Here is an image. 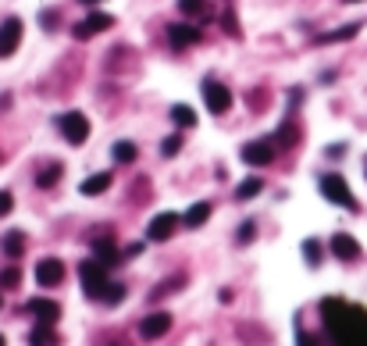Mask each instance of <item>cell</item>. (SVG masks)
I'll list each match as a JSON object with an SVG mask.
<instances>
[{
    "instance_id": "obj_28",
    "label": "cell",
    "mask_w": 367,
    "mask_h": 346,
    "mask_svg": "<svg viewBox=\"0 0 367 346\" xmlns=\"http://www.w3.org/2000/svg\"><path fill=\"white\" fill-rule=\"evenodd\" d=\"M57 175H61V168H57V165H50V168H47L43 175H40V186L47 190V186H54V182H57Z\"/></svg>"
},
{
    "instance_id": "obj_30",
    "label": "cell",
    "mask_w": 367,
    "mask_h": 346,
    "mask_svg": "<svg viewBox=\"0 0 367 346\" xmlns=\"http://www.w3.org/2000/svg\"><path fill=\"white\" fill-rule=\"evenodd\" d=\"M253 229H257L253 222H242V229H239V243H250V239H253Z\"/></svg>"
},
{
    "instance_id": "obj_16",
    "label": "cell",
    "mask_w": 367,
    "mask_h": 346,
    "mask_svg": "<svg viewBox=\"0 0 367 346\" xmlns=\"http://www.w3.org/2000/svg\"><path fill=\"white\" fill-rule=\"evenodd\" d=\"M178 11L189 18H210V4L207 0H178Z\"/></svg>"
},
{
    "instance_id": "obj_7",
    "label": "cell",
    "mask_w": 367,
    "mask_h": 346,
    "mask_svg": "<svg viewBox=\"0 0 367 346\" xmlns=\"http://www.w3.org/2000/svg\"><path fill=\"white\" fill-rule=\"evenodd\" d=\"M114 25V18L107 15V11H93V15H86L79 25H75V36L79 40H89V36H100V33H107V29Z\"/></svg>"
},
{
    "instance_id": "obj_1",
    "label": "cell",
    "mask_w": 367,
    "mask_h": 346,
    "mask_svg": "<svg viewBox=\"0 0 367 346\" xmlns=\"http://www.w3.org/2000/svg\"><path fill=\"white\" fill-rule=\"evenodd\" d=\"M79 278H82V293L89 300H104V289L111 286V282H107V271H104V264L97 257L79 264Z\"/></svg>"
},
{
    "instance_id": "obj_5",
    "label": "cell",
    "mask_w": 367,
    "mask_h": 346,
    "mask_svg": "<svg viewBox=\"0 0 367 346\" xmlns=\"http://www.w3.org/2000/svg\"><path fill=\"white\" fill-rule=\"evenodd\" d=\"M182 225V218L175 214V211H161L157 218H154V222H150L146 225V239L150 243H164V239H171L175 236V229Z\"/></svg>"
},
{
    "instance_id": "obj_9",
    "label": "cell",
    "mask_w": 367,
    "mask_h": 346,
    "mask_svg": "<svg viewBox=\"0 0 367 346\" xmlns=\"http://www.w3.org/2000/svg\"><path fill=\"white\" fill-rule=\"evenodd\" d=\"M36 282L40 286H61V282H65V264H61L57 257H43L40 264H36Z\"/></svg>"
},
{
    "instance_id": "obj_3",
    "label": "cell",
    "mask_w": 367,
    "mask_h": 346,
    "mask_svg": "<svg viewBox=\"0 0 367 346\" xmlns=\"http://www.w3.org/2000/svg\"><path fill=\"white\" fill-rule=\"evenodd\" d=\"M57 125H61V136H65L72 146L86 143V136H89V118H86L82 111H68V114H61V118H57Z\"/></svg>"
},
{
    "instance_id": "obj_22",
    "label": "cell",
    "mask_w": 367,
    "mask_h": 346,
    "mask_svg": "<svg viewBox=\"0 0 367 346\" xmlns=\"http://www.w3.org/2000/svg\"><path fill=\"white\" fill-rule=\"evenodd\" d=\"M360 33V25H343V29H335V33L328 36H318V43H339V40H353Z\"/></svg>"
},
{
    "instance_id": "obj_13",
    "label": "cell",
    "mask_w": 367,
    "mask_h": 346,
    "mask_svg": "<svg viewBox=\"0 0 367 346\" xmlns=\"http://www.w3.org/2000/svg\"><path fill=\"white\" fill-rule=\"evenodd\" d=\"M168 33H171V43H175V47H193V43H200V29H196V25H171Z\"/></svg>"
},
{
    "instance_id": "obj_34",
    "label": "cell",
    "mask_w": 367,
    "mask_h": 346,
    "mask_svg": "<svg viewBox=\"0 0 367 346\" xmlns=\"http://www.w3.org/2000/svg\"><path fill=\"white\" fill-rule=\"evenodd\" d=\"M0 303H4V296H0Z\"/></svg>"
},
{
    "instance_id": "obj_2",
    "label": "cell",
    "mask_w": 367,
    "mask_h": 346,
    "mask_svg": "<svg viewBox=\"0 0 367 346\" xmlns=\"http://www.w3.org/2000/svg\"><path fill=\"white\" fill-rule=\"evenodd\" d=\"M321 193L331 200V204H339V207H346V211H357V200H353V193H350V186H346V179L343 175H321Z\"/></svg>"
},
{
    "instance_id": "obj_24",
    "label": "cell",
    "mask_w": 367,
    "mask_h": 346,
    "mask_svg": "<svg viewBox=\"0 0 367 346\" xmlns=\"http://www.w3.org/2000/svg\"><path fill=\"white\" fill-rule=\"evenodd\" d=\"M111 153H114L118 165H132V161H136V146H132V143H114Z\"/></svg>"
},
{
    "instance_id": "obj_31",
    "label": "cell",
    "mask_w": 367,
    "mask_h": 346,
    "mask_svg": "<svg viewBox=\"0 0 367 346\" xmlns=\"http://www.w3.org/2000/svg\"><path fill=\"white\" fill-rule=\"evenodd\" d=\"M79 4H100V0H79Z\"/></svg>"
},
{
    "instance_id": "obj_17",
    "label": "cell",
    "mask_w": 367,
    "mask_h": 346,
    "mask_svg": "<svg viewBox=\"0 0 367 346\" xmlns=\"http://www.w3.org/2000/svg\"><path fill=\"white\" fill-rule=\"evenodd\" d=\"M207 218H210V204H193V207H189V214L182 218V225H189V229H200V225L207 222Z\"/></svg>"
},
{
    "instance_id": "obj_11",
    "label": "cell",
    "mask_w": 367,
    "mask_h": 346,
    "mask_svg": "<svg viewBox=\"0 0 367 346\" xmlns=\"http://www.w3.org/2000/svg\"><path fill=\"white\" fill-rule=\"evenodd\" d=\"M331 254L339 261H357L360 257V243L353 236H346V232H335L331 236Z\"/></svg>"
},
{
    "instance_id": "obj_12",
    "label": "cell",
    "mask_w": 367,
    "mask_h": 346,
    "mask_svg": "<svg viewBox=\"0 0 367 346\" xmlns=\"http://www.w3.org/2000/svg\"><path fill=\"white\" fill-rule=\"evenodd\" d=\"M22 40V18H8L0 25V54H15Z\"/></svg>"
},
{
    "instance_id": "obj_27",
    "label": "cell",
    "mask_w": 367,
    "mask_h": 346,
    "mask_svg": "<svg viewBox=\"0 0 367 346\" xmlns=\"http://www.w3.org/2000/svg\"><path fill=\"white\" fill-rule=\"evenodd\" d=\"M178 150H182V140H178V136H168V140L161 143V153H164V157H171V153H178Z\"/></svg>"
},
{
    "instance_id": "obj_10",
    "label": "cell",
    "mask_w": 367,
    "mask_h": 346,
    "mask_svg": "<svg viewBox=\"0 0 367 346\" xmlns=\"http://www.w3.org/2000/svg\"><path fill=\"white\" fill-rule=\"evenodd\" d=\"M29 314L36 318V325H54L61 318V303L43 300V296H33V300H29Z\"/></svg>"
},
{
    "instance_id": "obj_25",
    "label": "cell",
    "mask_w": 367,
    "mask_h": 346,
    "mask_svg": "<svg viewBox=\"0 0 367 346\" xmlns=\"http://www.w3.org/2000/svg\"><path fill=\"white\" fill-rule=\"evenodd\" d=\"M18 282H22L18 268H4V271H0V289H18Z\"/></svg>"
},
{
    "instance_id": "obj_20",
    "label": "cell",
    "mask_w": 367,
    "mask_h": 346,
    "mask_svg": "<svg viewBox=\"0 0 367 346\" xmlns=\"http://www.w3.org/2000/svg\"><path fill=\"white\" fill-rule=\"evenodd\" d=\"M171 121L182 125V129H189V125H196V114H193V107H186V104H175V107H171Z\"/></svg>"
},
{
    "instance_id": "obj_33",
    "label": "cell",
    "mask_w": 367,
    "mask_h": 346,
    "mask_svg": "<svg viewBox=\"0 0 367 346\" xmlns=\"http://www.w3.org/2000/svg\"><path fill=\"white\" fill-rule=\"evenodd\" d=\"M346 4H360V0H346Z\"/></svg>"
},
{
    "instance_id": "obj_19",
    "label": "cell",
    "mask_w": 367,
    "mask_h": 346,
    "mask_svg": "<svg viewBox=\"0 0 367 346\" xmlns=\"http://www.w3.org/2000/svg\"><path fill=\"white\" fill-rule=\"evenodd\" d=\"M22 250H25V236L15 229V232H8L4 236V254L8 257H22Z\"/></svg>"
},
{
    "instance_id": "obj_23",
    "label": "cell",
    "mask_w": 367,
    "mask_h": 346,
    "mask_svg": "<svg viewBox=\"0 0 367 346\" xmlns=\"http://www.w3.org/2000/svg\"><path fill=\"white\" fill-rule=\"evenodd\" d=\"M303 257H307V264H311V268H314V264H321L325 246H321L318 239H303Z\"/></svg>"
},
{
    "instance_id": "obj_4",
    "label": "cell",
    "mask_w": 367,
    "mask_h": 346,
    "mask_svg": "<svg viewBox=\"0 0 367 346\" xmlns=\"http://www.w3.org/2000/svg\"><path fill=\"white\" fill-rule=\"evenodd\" d=\"M203 104H207L210 114H225L232 107V89L221 86V82H214V79H207L203 82Z\"/></svg>"
},
{
    "instance_id": "obj_14",
    "label": "cell",
    "mask_w": 367,
    "mask_h": 346,
    "mask_svg": "<svg viewBox=\"0 0 367 346\" xmlns=\"http://www.w3.org/2000/svg\"><path fill=\"white\" fill-rule=\"evenodd\" d=\"M107 186H111V175L107 172H97V175H89L79 190H82V197H100V193H107Z\"/></svg>"
},
{
    "instance_id": "obj_18",
    "label": "cell",
    "mask_w": 367,
    "mask_h": 346,
    "mask_svg": "<svg viewBox=\"0 0 367 346\" xmlns=\"http://www.w3.org/2000/svg\"><path fill=\"white\" fill-rule=\"evenodd\" d=\"M97 261L107 268V264H118V250L111 239H97Z\"/></svg>"
},
{
    "instance_id": "obj_15",
    "label": "cell",
    "mask_w": 367,
    "mask_h": 346,
    "mask_svg": "<svg viewBox=\"0 0 367 346\" xmlns=\"http://www.w3.org/2000/svg\"><path fill=\"white\" fill-rule=\"evenodd\" d=\"M61 339H57V332H54V325H36L33 332H29V346H57Z\"/></svg>"
},
{
    "instance_id": "obj_32",
    "label": "cell",
    "mask_w": 367,
    "mask_h": 346,
    "mask_svg": "<svg viewBox=\"0 0 367 346\" xmlns=\"http://www.w3.org/2000/svg\"><path fill=\"white\" fill-rule=\"evenodd\" d=\"M0 346H8V339H4V336H0Z\"/></svg>"
},
{
    "instance_id": "obj_21",
    "label": "cell",
    "mask_w": 367,
    "mask_h": 346,
    "mask_svg": "<svg viewBox=\"0 0 367 346\" xmlns=\"http://www.w3.org/2000/svg\"><path fill=\"white\" fill-rule=\"evenodd\" d=\"M260 190H264V182H260V175H250V179H247V182H242V186H239V190H235V197H239V200H250V197H257Z\"/></svg>"
},
{
    "instance_id": "obj_8",
    "label": "cell",
    "mask_w": 367,
    "mask_h": 346,
    "mask_svg": "<svg viewBox=\"0 0 367 346\" xmlns=\"http://www.w3.org/2000/svg\"><path fill=\"white\" fill-rule=\"evenodd\" d=\"M168 329H171V314L168 310H154V314H146V318L139 322V336L143 339H161Z\"/></svg>"
},
{
    "instance_id": "obj_6",
    "label": "cell",
    "mask_w": 367,
    "mask_h": 346,
    "mask_svg": "<svg viewBox=\"0 0 367 346\" xmlns=\"http://www.w3.org/2000/svg\"><path fill=\"white\" fill-rule=\"evenodd\" d=\"M239 157L247 165H253V168H264V165H271V157H274V140L267 136V140H253V143H247L239 150Z\"/></svg>"
},
{
    "instance_id": "obj_26",
    "label": "cell",
    "mask_w": 367,
    "mask_h": 346,
    "mask_svg": "<svg viewBox=\"0 0 367 346\" xmlns=\"http://www.w3.org/2000/svg\"><path fill=\"white\" fill-rule=\"evenodd\" d=\"M118 300H125V286H114L111 282V286L104 289V303H118Z\"/></svg>"
},
{
    "instance_id": "obj_29",
    "label": "cell",
    "mask_w": 367,
    "mask_h": 346,
    "mask_svg": "<svg viewBox=\"0 0 367 346\" xmlns=\"http://www.w3.org/2000/svg\"><path fill=\"white\" fill-rule=\"evenodd\" d=\"M11 207H15V197H11L8 190H0V218L11 214Z\"/></svg>"
}]
</instances>
